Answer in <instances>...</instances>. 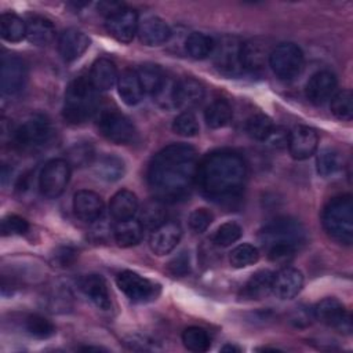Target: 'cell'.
I'll return each mask as SVG.
<instances>
[{
  "label": "cell",
  "instance_id": "obj_1",
  "mask_svg": "<svg viewBox=\"0 0 353 353\" xmlns=\"http://www.w3.org/2000/svg\"><path fill=\"white\" fill-rule=\"evenodd\" d=\"M197 153L188 143H171L152 159L148 185L154 199L175 203L186 197L197 176Z\"/></svg>",
  "mask_w": 353,
  "mask_h": 353
},
{
  "label": "cell",
  "instance_id": "obj_2",
  "mask_svg": "<svg viewBox=\"0 0 353 353\" xmlns=\"http://www.w3.org/2000/svg\"><path fill=\"white\" fill-rule=\"evenodd\" d=\"M247 165L243 157L228 149L208 153L197 167V182L201 192L212 200H230L244 188Z\"/></svg>",
  "mask_w": 353,
  "mask_h": 353
},
{
  "label": "cell",
  "instance_id": "obj_3",
  "mask_svg": "<svg viewBox=\"0 0 353 353\" xmlns=\"http://www.w3.org/2000/svg\"><path fill=\"white\" fill-rule=\"evenodd\" d=\"M98 108L97 88L90 79L77 77L66 88L63 101V119L70 124H83L92 117Z\"/></svg>",
  "mask_w": 353,
  "mask_h": 353
},
{
  "label": "cell",
  "instance_id": "obj_4",
  "mask_svg": "<svg viewBox=\"0 0 353 353\" xmlns=\"http://www.w3.org/2000/svg\"><path fill=\"white\" fill-rule=\"evenodd\" d=\"M321 222L335 241L350 245L353 241V200L350 194L332 197L324 207Z\"/></svg>",
  "mask_w": 353,
  "mask_h": 353
},
{
  "label": "cell",
  "instance_id": "obj_5",
  "mask_svg": "<svg viewBox=\"0 0 353 353\" xmlns=\"http://www.w3.org/2000/svg\"><path fill=\"white\" fill-rule=\"evenodd\" d=\"M259 240L265 248L273 245H290L298 248L306 241V230L301 222L292 218H277L259 233Z\"/></svg>",
  "mask_w": 353,
  "mask_h": 353
},
{
  "label": "cell",
  "instance_id": "obj_6",
  "mask_svg": "<svg viewBox=\"0 0 353 353\" xmlns=\"http://www.w3.org/2000/svg\"><path fill=\"white\" fill-rule=\"evenodd\" d=\"M52 135L51 121L44 114H33L14 130L12 143L19 150H34L46 145Z\"/></svg>",
  "mask_w": 353,
  "mask_h": 353
},
{
  "label": "cell",
  "instance_id": "obj_7",
  "mask_svg": "<svg viewBox=\"0 0 353 353\" xmlns=\"http://www.w3.org/2000/svg\"><path fill=\"white\" fill-rule=\"evenodd\" d=\"M269 66L279 79L292 80L303 69L302 50L294 43H280L270 51Z\"/></svg>",
  "mask_w": 353,
  "mask_h": 353
},
{
  "label": "cell",
  "instance_id": "obj_8",
  "mask_svg": "<svg viewBox=\"0 0 353 353\" xmlns=\"http://www.w3.org/2000/svg\"><path fill=\"white\" fill-rule=\"evenodd\" d=\"M70 179V164L66 159H52L46 163L39 176L40 193L47 199H57Z\"/></svg>",
  "mask_w": 353,
  "mask_h": 353
},
{
  "label": "cell",
  "instance_id": "obj_9",
  "mask_svg": "<svg viewBox=\"0 0 353 353\" xmlns=\"http://www.w3.org/2000/svg\"><path fill=\"white\" fill-rule=\"evenodd\" d=\"M98 128L102 137L117 145H127L135 138V127L132 121L117 110L102 112Z\"/></svg>",
  "mask_w": 353,
  "mask_h": 353
},
{
  "label": "cell",
  "instance_id": "obj_10",
  "mask_svg": "<svg viewBox=\"0 0 353 353\" xmlns=\"http://www.w3.org/2000/svg\"><path fill=\"white\" fill-rule=\"evenodd\" d=\"M116 283L120 291L130 301L138 303L154 299L160 291L157 284L132 270H124L119 273Z\"/></svg>",
  "mask_w": 353,
  "mask_h": 353
},
{
  "label": "cell",
  "instance_id": "obj_11",
  "mask_svg": "<svg viewBox=\"0 0 353 353\" xmlns=\"http://www.w3.org/2000/svg\"><path fill=\"white\" fill-rule=\"evenodd\" d=\"M314 317L339 332L349 334L352 331V317L345 306L335 298L321 299L313 309Z\"/></svg>",
  "mask_w": 353,
  "mask_h": 353
},
{
  "label": "cell",
  "instance_id": "obj_12",
  "mask_svg": "<svg viewBox=\"0 0 353 353\" xmlns=\"http://www.w3.org/2000/svg\"><path fill=\"white\" fill-rule=\"evenodd\" d=\"M241 43L236 37H222L219 43H215L212 55L215 66L225 74L236 76L243 72L241 66Z\"/></svg>",
  "mask_w": 353,
  "mask_h": 353
},
{
  "label": "cell",
  "instance_id": "obj_13",
  "mask_svg": "<svg viewBox=\"0 0 353 353\" xmlns=\"http://www.w3.org/2000/svg\"><path fill=\"white\" fill-rule=\"evenodd\" d=\"M1 91L6 95L18 94L28 79V68L17 55H4L1 59Z\"/></svg>",
  "mask_w": 353,
  "mask_h": 353
},
{
  "label": "cell",
  "instance_id": "obj_14",
  "mask_svg": "<svg viewBox=\"0 0 353 353\" xmlns=\"http://www.w3.org/2000/svg\"><path fill=\"white\" fill-rule=\"evenodd\" d=\"M105 25L112 37L121 43H130L138 32V14L137 11L124 7L113 15L108 17Z\"/></svg>",
  "mask_w": 353,
  "mask_h": 353
},
{
  "label": "cell",
  "instance_id": "obj_15",
  "mask_svg": "<svg viewBox=\"0 0 353 353\" xmlns=\"http://www.w3.org/2000/svg\"><path fill=\"white\" fill-rule=\"evenodd\" d=\"M270 51L269 43L262 37H254L241 43L240 58L243 70H248L251 73L262 72L266 63H269Z\"/></svg>",
  "mask_w": 353,
  "mask_h": 353
},
{
  "label": "cell",
  "instance_id": "obj_16",
  "mask_svg": "<svg viewBox=\"0 0 353 353\" xmlns=\"http://www.w3.org/2000/svg\"><path fill=\"white\" fill-rule=\"evenodd\" d=\"M319 145V135L314 128L298 125L288 134V150L292 159L306 160L314 154Z\"/></svg>",
  "mask_w": 353,
  "mask_h": 353
},
{
  "label": "cell",
  "instance_id": "obj_17",
  "mask_svg": "<svg viewBox=\"0 0 353 353\" xmlns=\"http://www.w3.org/2000/svg\"><path fill=\"white\" fill-rule=\"evenodd\" d=\"M182 237V229L178 222H164L156 229H153L150 239H149V247L156 255H165L170 254L181 241Z\"/></svg>",
  "mask_w": 353,
  "mask_h": 353
},
{
  "label": "cell",
  "instance_id": "obj_18",
  "mask_svg": "<svg viewBox=\"0 0 353 353\" xmlns=\"http://www.w3.org/2000/svg\"><path fill=\"white\" fill-rule=\"evenodd\" d=\"M336 91V77L328 70H320L314 73L305 87L306 98L314 105H323Z\"/></svg>",
  "mask_w": 353,
  "mask_h": 353
},
{
  "label": "cell",
  "instance_id": "obj_19",
  "mask_svg": "<svg viewBox=\"0 0 353 353\" xmlns=\"http://www.w3.org/2000/svg\"><path fill=\"white\" fill-rule=\"evenodd\" d=\"M103 200L92 190L81 189L73 196V211L74 215L83 222L98 221L103 214Z\"/></svg>",
  "mask_w": 353,
  "mask_h": 353
},
{
  "label": "cell",
  "instance_id": "obj_20",
  "mask_svg": "<svg viewBox=\"0 0 353 353\" xmlns=\"http://www.w3.org/2000/svg\"><path fill=\"white\" fill-rule=\"evenodd\" d=\"M303 287V276L295 268H283L273 274L272 292L280 299H292Z\"/></svg>",
  "mask_w": 353,
  "mask_h": 353
},
{
  "label": "cell",
  "instance_id": "obj_21",
  "mask_svg": "<svg viewBox=\"0 0 353 353\" xmlns=\"http://www.w3.org/2000/svg\"><path fill=\"white\" fill-rule=\"evenodd\" d=\"M88 47V36L77 29H66L58 39V51L65 62H73L79 59Z\"/></svg>",
  "mask_w": 353,
  "mask_h": 353
},
{
  "label": "cell",
  "instance_id": "obj_22",
  "mask_svg": "<svg viewBox=\"0 0 353 353\" xmlns=\"http://www.w3.org/2000/svg\"><path fill=\"white\" fill-rule=\"evenodd\" d=\"M204 87L200 81L192 77H185L175 84L174 102L175 108L190 110L199 106L204 99Z\"/></svg>",
  "mask_w": 353,
  "mask_h": 353
},
{
  "label": "cell",
  "instance_id": "obj_23",
  "mask_svg": "<svg viewBox=\"0 0 353 353\" xmlns=\"http://www.w3.org/2000/svg\"><path fill=\"white\" fill-rule=\"evenodd\" d=\"M141 43L149 47L161 46L171 37V29L165 21L159 17H148L139 22L137 32Z\"/></svg>",
  "mask_w": 353,
  "mask_h": 353
},
{
  "label": "cell",
  "instance_id": "obj_24",
  "mask_svg": "<svg viewBox=\"0 0 353 353\" xmlns=\"http://www.w3.org/2000/svg\"><path fill=\"white\" fill-rule=\"evenodd\" d=\"M80 288L84 295L99 309L109 310L112 299L105 279L99 274H88L80 281Z\"/></svg>",
  "mask_w": 353,
  "mask_h": 353
},
{
  "label": "cell",
  "instance_id": "obj_25",
  "mask_svg": "<svg viewBox=\"0 0 353 353\" xmlns=\"http://www.w3.org/2000/svg\"><path fill=\"white\" fill-rule=\"evenodd\" d=\"M88 79L97 91H108L119 80L117 68L109 58H98L91 66Z\"/></svg>",
  "mask_w": 353,
  "mask_h": 353
},
{
  "label": "cell",
  "instance_id": "obj_26",
  "mask_svg": "<svg viewBox=\"0 0 353 353\" xmlns=\"http://www.w3.org/2000/svg\"><path fill=\"white\" fill-rule=\"evenodd\" d=\"M55 37L54 23L41 15L29 17L26 21V39L36 46H47Z\"/></svg>",
  "mask_w": 353,
  "mask_h": 353
},
{
  "label": "cell",
  "instance_id": "obj_27",
  "mask_svg": "<svg viewBox=\"0 0 353 353\" xmlns=\"http://www.w3.org/2000/svg\"><path fill=\"white\" fill-rule=\"evenodd\" d=\"M109 212L116 221H125L134 218V215L138 212L137 196L131 190H119L110 199Z\"/></svg>",
  "mask_w": 353,
  "mask_h": 353
},
{
  "label": "cell",
  "instance_id": "obj_28",
  "mask_svg": "<svg viewBox=\"0 0 353 353\" xmlns=\"http://www.w3.org/2000/svg\"><path fill=\"white\" fill-rule=\"evenodd\" d=\"M117 90L121 101L128 106L139 103L143 97V90L139 77L137 72L131 69H127L120 74L117 80Z\"/></svg>",
  "mask_w": 353,
  "mask_h": 353
},
{
  "label": "cell",
  "instance_id": "obj_29",
  "mask_svg": "<svg viewBox=\"0 0 353 353\" xmlns=\"http://www.w3.org/2000/svg\"><path fill=\"white\" fill-rule=\"evenodd\" d=\"M113 236L120 247L137 245L143 236V226L134 218L125 221H117L113 229Z\"/></svg>",
  "mask_w": 353,
  "mask_h": 353
},
{
  "label": "cell",
  "instance_id": "obj_30",
  "mask_svg": "<svg viewBox=\"0 0 353 353\" xmlns=\"http://www.w3.org/2000/svg\"><path fill=\"white\" fill-rule=\"evenodd\" d=\"M137 74L139 77L143 92L152 97H154L160 91L167 80V74L164 73V70L154 63H145L139 66Z\"/></svg>",
  "mask_w": 353,
  "mask_h": 353
},
{
  "label": "cell",
  "instance_id": "obj_31",
  "mask_svg": "<svg viewBox=\"0 0 353 353\" xmlns=\"http://www.w3.org/2000/svg\"><path fill=\"white\" fill-rule=\"evenodd\" d=\"M233 117L232 106L225 99L212 101L204 110V120L210 128L218 130L226 127Z\"/></svg>",
  "mask_w": 353,
  "mask_h": 353
},
{
  "label": "cell",
  "instance_id": "obj_32",
  "mask_svg": "<svg viewBox=\"0 0 353 353\" xmlns=\"http://www.w3.org/2000/svg\"><path fill=\"white\" fill-rule=\"evenodd\" d=\"M94 172L98 178L106 182H116L123 178L125 172L124 161L114 154H103L94 165Z\"/></svg>",
  "mask_w": 353,
  "mask_h": 353
},
{
  "label": "cell",
  "instance_id": "obj_33",
  "mask_svg": "<svg viewBox=\"0 0 353 353\" xmlns=\"http://www.w3.org/2000/svg\"><path fill=\"white\" fill-rule=\"evenodd\" d=\"M0 34L6 41L18 43L26 37V22L12 12L0 17Z\"/></svg>",
  "mask_w": 353,
  "mask_h": 353
},
{
  "label": "cell",
  "instance_id": "obj_34",
  "mask_svg": "<svg viewBox=\"0 0 353 353\" xmlns=\"http://www.w3.org/2000/svg\"><path fill=\"white\" fill-rule=\"evenodd\" d=\"M272 280L273 273L269 270H259L254 273L243 288L244 296L250 299L265 298L269 292H272Z\"/></svg>",
  "mask_w": 353,
  "mask_h": 353
},
{
  "label": "cell",
  "instance_id": "obj_35",
  "mask_svg": "<svg viewBox=\"0 0 353 353\" xmlns=\"http://www.w3.org/2000/svg\"><path fill=\"white\" fill-rule=\"evenodd\" d=\"M214 47V39L201 32H192L185 41L186 52L194 59H204L208 55H212Z\"/></svg>",
  "mask_w": 353,
  "mask_h": 353
},
{
  "label": "cell",
  "instance_id": "obj_36",
  "mask_svg": "<svg viewBox=\"0 0 353 353\" xmlns=\"http://www.w3.org/2000/svg\"><path fill=\"white\" fill-rule=\"evenodd\" d=\"M143 229H156L161 223L165 222V210L163 207V201L153 199L146 201L139 212V219Z\"/></svg>",
  "mask_w": 353,
  "mask_h": 353
},
{
  "label": "cell",
  "instance_id": "obj_37",
  "mask_svg": "<svg viewBox=\"0 0 353 353\" xmlns=\"http://www.w3.org/2000/svg\"><path fill=\"white\" fill-rule=\"evenodd\" d=\"M273 128L272 119L263 113L252 114L245 123L247 134L255 141H268Z\"/></svg>",
  "mask_w": 353,
  "mask_h": 353
},
{
  "label": "cell",
  "instance_id": "obj_38",
  "mask_svg": "<svg viewBox=\"0 0 353 353\" xmlns=\"http://www.w3.org/2000/svg\"><path fill=\"white\" fill-rule=\"evenodd\" d=\"M182 342L190 352H207L211 345L210 335L201 327H188L182 334Z\"/></svg>",
  "mask_w": 353,
  "mask_h": 353
},
{
  "label": "cell",
  "instance_id": "obj_39",
  "mask_svg": "<svg viewBox=\"0 0 353 353\" xmlns=\"http://www.w3.org/2000/svg\"><path fill=\"white\" fill-rule=\"evenodd\" d=\"M316 168L319 175L327 178L332 176L342 168V157L334 149H324L317 154Z\"/></svg>",
  "mask_w": 353,
  "mask_h": 353
},
{
  "label": "cell",
  "instance_id": "obj_40",
  "mask_svg": "<svg viewBox=\"0 0 353 353\" xmlns=\"http://www.w3.org/2000/svg\"><path fill=\"white\" fill-rule=\"evenodd\" d=\"M331 113L343 121H349L353 117V95L350 90H342L331 98Z\"/></svg>",
  "mask_w": 353,
  "mask_h": 353
},
{
  "label": "cell",
  "instance_id": "obj_41",
  "mask_svg": "<svg viewBox=\"0 0 353 353\" xmlns=\"http://www.w3.org/2000/svg\"><path fill=\"white\" fill-rule=\"evenodd\" d=\"M259 259V251L252 244H240L234 247L229 254V262L236 269H243L256 263Z\"/></svg>",
  "mask_w": 353,
  "mask_h": 353
},
{
  "label": "cell",
  "instance_id": "obj_42",
  "mask_svg": "<svg viewBox=\"0 0 353 353\" xmlns=\"http://www.w3.org/2000/svg\"><path fill=\"white\" fill-rule=\"evenodd\" d=\"M23 327H25V331L30 336L37 338V339H47L51 335H54V332H55L54 324L48 319H46L40 314H29L25 319Z\"/></svg>",
  "mask_w": 353,
  "mask_h": 353
},
{
  "label": "cell",
  "instance_id": "obj_43",
  "mask_svg": "<svg viewBox=\"0 0 353 353\" xmlns=\"http://www.w3.org/2000/svg\"><path fill=\"white\" fill-rule=\"evenodd\" d=\"M243 234V229L236 222H225L222 223L212 236V241L219 247H229L236 243Z\"/></svg>",
  "mask_w": 353,
  "mask_h": 353
},
{
  "label": "cell",
  "instance_id": "obj_44",
  "mask_svg": "<svg viewBox=\"0 0 353 353\" xmlns=\"http://www.w3.org/2000/svg\"><path fill=\"white\" fill-rule=\"evenodd\" d=\"M172 130L181 137H194L199 132V121L192 112L185 110L174 119Z\"/></svg>",
  "mask_w": 353,
  "mask_h": 353
},
{
  "label": "cell",
  "instance_id": "obj_45",
  "mask_svg": "<svg viewBox=\"0 0 353 353\" xmlns=\"http://www.w3.org/2000/svg\"><path fill=\"white\" fill-rule=\"evenodd\" d=\"M94 160V149L90 142H79L68 152V161L76 167H84Z\"/></svg>",
  "mask_w": 353,
  "mask_h": 353
},
{
  "label": "cell",
  "instance_id": "obj_46",
  "mask_svg": "<svg viewBox=\"0 0 353 353\" xmlns=\"http://www.w3.org/2000/svg\"><path fill=\"white\" fill-rule=\"evenodd\" d=\"M29 229V223L19 215L10 214L3 218L1 221V234L3 236H15L23 234Z\"/></svg>",
  "mask_w": 353,
  "mask_h": 353
},
{
  "label": "cell",
  "instance_id": "obj_47",
  "mask_svg": "<svg viewBox=\"0 0 353 353\" xmlns=\"http://www.w3.org/2000/svg\"><path fill=\"white\" fill-rule=\"evenodd\" d=\"M214 215L207 208H196L189 215V226L196 233H203L208 229V226L212 223Z\"/></svg>",
  "mask_w": 353,
  "mask_h": 353
},
{
  "label": "cell",
  "instance_id": "obj_48",
  "mask_svg": "<svg viewBox=\"0 0 353 353\" xmlns=\"http://www.w3.org/2000/svg\"><path fill=\"white\" fill-rule=\"evenodd\" d=\"M175 84L176 81L171 80L170 77H167L164 85L160 88V91L153 97L154 101L157 102L159 106H161L163 109H174L175 108V102H174V90H175Z\"/></svg>",
  "mask_w": 353,
  "mask_h": 353
},
{
  "label": "cell",
  "instance_id": "obj_49",
  "mask_svg": "<svg viewBox=\"0 0 353 353\" xmlns=\"http://www.w3.org/2000/svg\"><path fill=\"white\" fill-rule=\"evenodd\" d=\"M266 251H268V258L272 262L279 263V265H285L292 261V258L296 252V248L290 247V245H273V247L266 248Z\"/></svg>",
  "mask_w": 353,
  "mask_h": 353
},
{
  "label": "cell",
  "instance_id": "obj_50",
  "mask_svg": "<svg viewBox=\"0 0 353 353\" xmlns=\"http://www.w3.org/2000/svg\"><path fill=\"white\" fill-rule=\"evenodd\" d=\"M168 272L172 276H186L190 272V259L189 255L186 252H181L179 255H176L172 261H170L168 263Z\"/></svg>",
  "mask_w": 353,
  "mask_h": 353
},
{
  "label": "cell",
  "instance_id": "obj_51",
  "mask_svg": "<svg viewBox=\"0 0 353 353\" xmlns=\"http://www.w3.org/2000/svg\"><path fill=\"white\" fill-rule=\"evenodd\" d=\"M76 256H77V252L73 248H70V247H61L59 250L55 251L52 262L57 266L65 268V266H70L74 262Z\"/></svg>",
  "mask_w": 353,
  "mask_h": 353
},
{
  "label": "cell",
  "instance_id": "obj_52",
  "mask_svg": "<svg viewBox=\"0 0 353 353\" xmlns=\"http://www.w3.org/2000/svg\"><path fill=\"white\" fill-rule=\"evenodd\" d=\"M269 139L279 148L285 146L288 142V134L283 128H273Z\"/></svg>",
  "mask_w": 353,
  "mask_h": 353
},
{
  "label": "cell",
  "instance_id": "obj_53",
  "mask_svg": "<svg viewBox=\"0 0 353 353\" xmlns=\"http://www.w3.org/2000/svg\"><path fill=\"white\" fill-rule=\"evenodd\" d=\"M98 8H99V11H101L102 14H105L106 18H108V17L113 15L114 12L120 11L121 8H124V6L120 4V3H113V1H102V3L98 4Z\"/></svg>",
  "mask_w": 353,
  "mask_h": 353
},
{
  "label": "cell",
  "instance_id": "obj_54",
  "mask_svg": "<svg viewBox=\"0 0 353 353\" xmlns=\"http://www.w3.org/2000/svg\"><path fill=\"white\" fill-rule=\"evenodd\" d=\"M221 350L222 352H240V347H237L236 345H232V343H226Z\"/></svg>",
  "mask_w": 353,
  "mask_h": 353
}]
</instances>
